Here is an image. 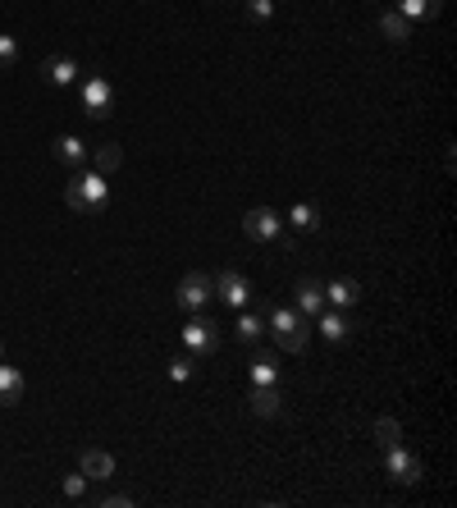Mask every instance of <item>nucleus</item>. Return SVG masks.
<instances>
[{
  "label": "nucleus",
  "mask_w": 457,
  "mask_h": 508,
  "mask_svg": "<svg viewBox=\"0 0 457 508\" xmlns=\"http://www.w3.org/2000/svg\"><path fill=\"white\" fill-rule=\"evenodd\" d=\"M316 325H321V334L330 339V343H343L348 334H352V325H348V312L339 307V312H321L316 316Z\"/></svg>",
  "instance_id": "nucleus-15"
},
{
  "label": "nucleus",
  "mask_w": 457,
  "mask_h": 508,
  "mask_svg": "<svg viewBox=\"0 0 457 508\" xmlns=\"http://www.w3.org/2000/svg\"><path fill=\"white\" fill-rule=\"evenodd\" d=\"M247 14H252L256 24H266V19L275 14V0H247Z\"/></svg>",
  "instance_id": "nucleus-26"
},
{
  "label": "nucleus",
  "mask_w": 457,
  "mask_h": 508,
  "mask_svg": "<svg viewBox=\"0 0 457 508\" xmlns=\"http://www.w3.org/2000/svg\"><path fill=\"white\" fill-rule=\"evenodd\" d=\"M133 494H97V508H133Z\"/></svg>",
  "instance_id": "nucleus-27"
},
{
  "label": "nucleus",
  "mask_w": 457,
  "mask_h": 508,
  "mask_svg": "<svg viewBox=\"0 0 457 508\" xmlns=\"http://www.w3.org/2000/svg\"><path fill=\"white\" fill-rule=\"evenodd\" d=\"M19 399H23V376L0 362V408H14Z\"/></svg>",
  "instance_id": "nucleus-17"
},
{
  "label": "nucleus",
  "mask_w": 457,
  "mask_h": 508,
  "mask_svg": "<svg viewBox=\"0 0 457 508\" xmlns=\"http://www.w3.org/2000/svg\"><path fill=\"white\" fill-rule=\"evenodd\" d=\"M210 284H215V294H219L228 307H234V312H243V307L252 303V284H247L238 270H219Z\"/></svg>",
  "instance_id": "nucleus-8"
},
{
  "label": "nucleus",
  "mask_w": 457,
  "mask_h": 508,
  "mask_svg": "<svg viewBox=\"0 0 457 508\" xmlns=\"http://www.w3.org/2000/svg\"><path fill=\"white\" fill-rule=\"evenodd\" d=\"M51 156H55L64 170H79V165L88 161V142L73 137V133H60V137L51 142Z\"/></svg>",
  "instance_id": "nucleus-9"
},
{
  "label": "nucleus",
  "mask_w": 457,
  "mask_h": 508,
  "mask_svg": "<svg viewBox=\"0 0 457 508\" xmlns=\"http://www.w3.org/2000/svg\"><path fill=\"white\" fill-rule=\"evenodd\" d=\"M0 357H5V343H0Z\"/></svg>",
  "instance_id": "nucleus-29"
},
{
  "label": "nucleus",
  "mask_w": 457,
  "mask_h": 508,
  "mask_svg": "<svg viewBox=\"0 0 457 508\" xmlns=\"http://www.w3.org/2000/svg\"><path fill=\"white\" fill-rule=\"evenodd\" d=\"M124 165V152L115 147V142H101V147H97V174H115Z\"/></svg>",
  "instance_id": "nucleus-23"
},
{
  "label": "nucleus",
  "mask_w": 457,
  "mask_h": 508,
  "mask_svg": "<svg viewBox=\"0 0 457 508\" xmlns=\"http://www.w3.org/2000/svg\"><path fill=\"white\" fill-rule=\"evenodd\" d=\"M325 298H330L334 307H343V312H348V307H357L361 288H357L352 279H330V284H325Z\"/></svg>",
  "instance_id": "nucleus-18"
},
{
  "label": "nucleus",
  "mask_w": 457,
  "mask_h": 508,
  "mask_svg": "<svg viewBox=\"0 0 457 508\" xmlns=\"http://www.w3.org/2000/svg\"><path fill=\"white\" fill-rule=\"evenodd\" d=\"M247 376H252V385H279V357L275 353H256Z\"/></svg>",
  "instance_id": "nucleus-14"
},
{
  "label": "nucleus",
  "mask_w": 457,
  "mask_h": 508,
  "mask_svg": "<svg viewBox=\"0 0 457 508\" xmlns=\"http://www.w3.org/2000/svg\"><path fill=\"white\" fill-rule=\"evenodd\" d=\"M375 445H379V449L403 445V426H398L394 417H379V421H375Z\"/></svg>",
  "instance_id": "nucleus-21"
},
{
  "label": "nucleus",
  "mask_w": 457,
  "mask_h": 508,
  "mask_svg": "<svg viewBox=\"0 0 457 508\" xmlns=\"http://www.w3.org/2000/svg\"><path fill=\"white\" fill-rule=\"evenodd\" d=\"M266 330L275 334V343L284 353H307V343H312V321L297 307H266Z\"/></svg>",
  "instance_id": "nucleus-1"
},
{
  "label": "nucleus",
  "mask_w": 457,
  "mask_h": 508,
  "mask_svg": "<svg viewBox=\"0 0 457 508\" xmlns=\"http://www.w3.org/2000/svg\"><path fill=\"white\" fill-rule=\"evenodd\" d=\"M79 472L88 476V481H110L115 476V458L106 454V449H83V458H79Z\"/></svg>",
  "instance_id": "nucleus-11"
},
{
  "label": "nucleus",
  "mask_w": 457,
  "mask_h": 508,
  "mask_svg": "<svg viewBox=\"0 0 457 508\" xmlns=\"http://www.w3.org/2000/svg\"><path fill=\"white\" fill-rule=\"evenodd\" d=\"M183 343H188L197 357H210V353L219 348V330H215V321H206L201 312H192V321L183 325Z\"/></svg>",
  "instance_id": "nucleus-7"
},
{
  "label": "nucleus",
  "mask_w": 457,
  "mask_h": 508,
  "mask_svg": "<svg viewBox=\"0 0 457 508\" xmlns=\"http://www.w3.org/2000/svg\"><path fill=\"white\" fill-rule=\"evenodd\" d=\"M398 10H403L407 19H434V14L443 10V0H398Z\"/></svg>",
  "instance_id": "nucleus-22"
},
{
  "label": "nucleus",
  "mask_w": 457,
  "mask_h": 508,
  "mask_svg": "<svg viewBox=\"0 0 457 508\" xmlns=\"http://www.w3.org/2000/svg\"><path fill=\"white\" fill-rule=\"evenodd\" d=\"M234 330H238V339H243V343H256V339L266 334V316H256V312H247V307H243V316H238V325H234Z\"/></svg>",
  "instance_id": "nucleus-20"
},
{
  "label": "nucleus",
  "mask_w": 457,
  "mask_h": 508,
  "mask_svg": "<svg viewBox=\"0 0 457 508\" xmlns=\"http://www.w3.org/2000/svg\"><path fill=\"white\" fill-rule=\"evenodd\" d=\"M14 60H19V42H14V37H5V33H0V64H5V69H10Z\"/></svg>",
  "instance_id": "nucleus-25"
},
{
  "label": "nucleus",
  "mask_w": 457,
  "mask_h": 508,
  "mask_svg": "<svg viewBox=\"0 0 457 508\" xmlns=\"http://www.w3.org/2000/svg\"><path fill=\"white\" fill-rule=\"evenodd\" d=\"M293 294H297V312L307 316V321H316V316L325 312V288H321L316 279H297Z\"/></svg>",
  "instance_id": "nucleus-10"
},
{
  "label": "nucleus",
  "mask_w": 457,
  "mask_h": 508,
  "mask_svg": "<svg viewBox=\"0 0 457 508\" xmlns=\"http://www.w3.org/2000/svg\"><path fill=\"white\" fill-rule=\"evenodd\" d=\"M210 294H215V284H210V275H201V270H192V275H183L179 279V307L183 312H201L206 303H210Z\"/></svg>",
  "instance_id": "nucleus-5"
},
{
  "label": "nucleus",
  "mask_w": 457,
  "mask_h": 508,
  "mask_svg": "<svg viewBox=\"0 0 457 508\" xmlns=\"http://www.w3.org/2000/svg\"><path fill=\"white\" fill-rule=\"evenodd\" d=\"M385 467H389V476H394L398 485H416V481L425 476L421 458H416L412 449H403V445H389V449H385Z\"/></svg>",
  "instance_id": "nucleus-4"
},
{
  "label": "nucleus",
  "mask_w": 457,
  "mask_h": 508,
  "mask_svg": "<svg viewBox=\"0 0 457 508\" xmlns=\"http://www.w3.org/2000/svg\"><path fill=\"white\" fill-rule=\"evenodd\" d=\"M243 234H247L252 243H279V239H284V215L270 211V206H252V211L243 215Z\"/></svg>",
  "instance_id": "nucleus-3"
},
{
  "label": "nucleus",
  "mask_w": 457,
  "mask_h": 508,
  "mask_svg": "<svg viewBox=\"0 0 457 508\" xmlns=\"http://www.w3.org/2000/svg\"><path fill=\"white\" fill-rule=\"evenodd\" d=\"M379 33H385L389 42H407L412 37V19L394 5V10H385V14H379Z\"/></svg>",
  "instance_id": "nucleus-16"
},
{
  "label": "nucleus",
  "mask_w": 457,
  "mask_h": 508,
  "mask_svg": "<svg viewBox=\"0 0 457 508\" xmlns=\"http://www.w3.org/2000/svg\"><path fill=\"white\" fill-rule=\"evenodd\" d=\"M83 110L92 115V119H106L110 115V106H115V88H110V79H101V74H92V79H83Z\"/></svg>",
  "instance_id": "nucleus-6"
},
{
  "label": "nucleus",
  "mask_w": 457,
  "mask_h": 508,
  "mask_svg": "<svg viewBox=\"0 0 457 508\" xmlns=\"http://www.w3.org/2000/svg\"><path fill=\"white\" fill-rule=\"evenodd\" d=\"M288 221H293V230H302V234H312V230H321V211H316L312 202H297V206L288 211Z\"/></svg>",
  "instance_id": "nucleus-19"
},
{
  "label": "nucleus",
  "mask_w": 457,
  "mask_h": 508,
  "mask_svg": "<svg viewBox=\"0 0 457 508\" xmlns=\"http://www.w3.org/2000/svg\"><path fill=\"white\" fill-rule=\"evenodd\" d=\"M60 485H64V499H83V494H88V476H83V472H69Z\"/></svg>",
  "instance_id": "nucleus-24"
},
{
  "label": "nucleus",
  "mask_w": 457,
  "mask_h": 508,
  "mask_svg": "<svg viewBox=\"0 0 457 508\" xmlns=\"http://www.w3.org/2000/svg\"><path fill=\"white\" fill-rule=\"evenodd\" d=\"M192 376V357H174L170 362V381H188Z\"/></svg>",
  "instance_id": "nucleus-28"
},
{
  "label": "nucleus",
  "mask_w": 457,
  "mask_h": 508,
  "mask_svg": "<svg viewBox=\"0 0 457 508\" xmlns=\"http://www.w3.org/2000/svg\"><path fill=\"white\" fill-rule=\"evenodd\" d=\"M42 74H46L51 88H73V83H79V64H73L69 55H51V60L42 64Z\"/></svg>",
  "instance_id": "nucleus-12"
},
{
  "label": "nucleus",
  "mask_w": 457,
  "mask_h": 508,
  "mask_svg": "<svg viewBox=\"0 0 457 508\" xmlns=\"http://www.w3.org/2000/svg\"><path fill=\"white\" fill-rule=\"evenodd\" d=\"M252 412L256 417H279L284 412V394H279V385H252Z\"/></svg>",
  "instance_id": "nucleus-13"
},
{
  "label": "nucleus",
  "mask_w": 457,
  "mask_h": 508,
  "mask_svg": "<svg viewBox=\"0 0 457 508\" xmlns=\"http://www.w3.org/2000/svg\"><path fill=\"white\" fill-rule=\"evenodd\" d=\"M64 202H69V211H79V215H101L106 202H110L106 174H73L69 188H64Z\"/></svg>",
  "instance_id": "nucleus-2"
}]
</instances>
